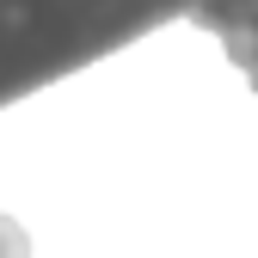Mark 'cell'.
<instances>
[{
  "mask_svg": "<svg viewBox=\"0 0 258 258\" xmlns=\"http://www.w3.org/2000/svg\"><path fill=\"white\" fill-rule=\"evenodd\" d=\"M197 0H0V105L92 68Z\"/></svg>",
  "mask_w": 258,
  "mask_h": 258,
  "instance_id": "1",
  "label": "cell"
},
{
  "mask_svg": "<svg viewBox=\"0 0 258 258\" xmlns=\"http://www.w3.org/2000/svg\"><path fill=\"white\" fill-rule=\"evenodd\" d=\"M190 19L221 37L228 61L246 74V86L258 92V0H197Z\"/></svg>",
  "mask_w": 258,
  "mask_h": 258,
  "instance_id": "2",
  "label": "cell"
},
{
  "mask_svg": "<svg viewBox=\"0 0 258 258\" xmlns=\"http://www.w3.org/2000/svg\"><path fill=\"white\" fill-rule=\"evenodd\" d=\"M0 258H31V234L13 215H0Z\"/></svg>",
  "mask_w": 258,
  "mask_h": 258,
  "instance_id": "3",
  "label": "cell"
}]
</instances>
